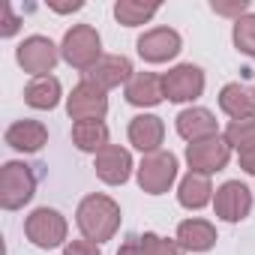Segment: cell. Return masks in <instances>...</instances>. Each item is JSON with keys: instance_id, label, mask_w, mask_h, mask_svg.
I'll list each match as a JSON object with an SVG mask.
<instances>
[{"instance_id": "7a4b0ae2", "label": "cell", "mask_w": 255, "mask_h": 255, "mask_svg": "<svg viewBox=\"0 0 255 255\" xmlns=\"http://www.w3.org/2000/svg\"><path fill=\"white\" fill-rule=\"evenodd\" d=\"M60 57H63L69 66L81 69V72L93 69V66L102 60V39H99L96 27H90V24H75V27H69L66 36H63V42H60Z\"/></svg>"}, {"instance_id": "277c9868", "label": "cell", "mask_w": 255, "mask_h": 255, "mask_svg": "<svg viewBox=\"0 0 255 255\" xmlns=\"http://www.w3.org/2000/svg\"><path fill=\"white\" fill-rule=\"evenodd\" d=\"M66 231H69V225H66L63 213L54 207H36L24 219V234L39 249H54V246L66 243Z\"/></svg>"}, {"instance_id": "7c38bea8", "label": "cell", "mask_w": 255, "mask_h": 255, "mask_svg": "<svg viewBox=\"0 0 255 255\" xmlns=\"http://www.w3.org/2000/svg\"><path fill=\"white\" fill-rule=\"evenodd\" d=\"M93 168H96V177H99L102 183H108V186H120V183L129 180V174H132V153L126 150V147L108 144L105 150L96 153Z\"/></svg>"}, {"instance_id": "2e32d148", "label": "cell", "mask_w": 255, "mask_h": 255, "mask_svg": "<svg viewBox=\"0 0 255 255\" xmlns=\"http://www.w3.org/2000/svg\"><path fill=\"white\" fill-rule=\"evenodd\" d=\"M177 135L186 138L189 144H192V141L213 138V135H219L216 117H213L207 108H183V111L177 114Z\"/></svg>"}, {"instance_id": "8fae6325", "label": "cell", "mask_w": 255, "mask_h": 255, "mask_svg": "<svg viewBox=\"0 0 255 255\" xmlns=\"http://www.w3.org/2000/svg\"><path fill=\"white\" fill-rule=\"evenodd\" d=\"M213 210H216V216L225 219V222H240V219H246L249 210H252V192H249L240 180H228V183H222V186L216 189V195H213Z\"/></svg>"}, {"instance_id": "9a60e30c", "label": "cell", "mask_w": 255, "mask_h": 255, "mask_svg": "<svg viewBox=\"0 0 255 255\" xmlns=\"http://www.w3.org/2000/svg\"><path fill=\"white\" fill-rule=\"evenodd\" d=\"M165 99V87H162V75L156 72H135L126 84V102L135 108H153Z\"/></svg>"}, {"instance_id": "f1b7e54d", "label": "cell", "mask_w": 255, "mask_h": 255, "mask_svg": "<svg viewBox=\"0 0 255 255\" xmlns=\"http://www.w3.org/2000/svg\"><path fill=\"white\" fill-rule=\"evenodd\" d=\"M18 27H21V18L12 12V6H9V3H3V24H0V36L9 39V36H15V33H18Z\"/></svg>"}, {"instance_id": "484cf974", "label": "cell", "mask_w": 255, "mask_h": 255, "mask_svg": "<svg viewBox=\"0 0 255 255\" xmlns=\"http://www.w3.org/2000/svg\"><path fill=\"white\" fill-rule=\"evenodd\" d=\"M141 246H144V255H186V249H183L177 240L159 237V234H153V231L141 234Z\"/></svg>"}, {"instance_id": "ba28073f", "label": "cell", "mask_w": 255, "mask_h": 255, "mask_svg": "<svg viewBox=\"0 0 255 255\" xmlns=\"http://www.w3.org/2000/svg\"><path fill=\"white\" fill-rule=\"evenodd\" d=\"M231 159V147L222 135H213V138H204V141H192L186 144V162H189V171H198V174H216L228 165Z\"/></svg>"}, {"instance_id": "83f0119b", "label": "cell", "mask_w": 255, "mask_h": 255, "mask_svg": "<svg viewBox=\"0 0 255 255\" xmlns=\"http://www.w3.org/2000/svg\"><path fill=\"white\" fill-rule=\"evenodd\" d=\"M63 255H102V252H99V243L93 240H69L63 246Z\"/></svg>"}, {"instance_id": "4fadbf2b", "label": "cell", "mask_w": 255, "mask_h": 255, "mask_svg": "<svg viewBox=\"0 0 255 255\" xmlns=\"http://www.w3.org/2000/svg\"><path fill=\"white\" fill-rule=\"evenodd\" d=\"M132 75H135V72H132L129 57H123V54H105L93 69L84 72V81H93L96 87H102V90L108 93V90H114V87H120V84H129Z\"/></svg>"}, {"instance_id": "d4e9b609", "label": "cell", "mask_w": 255, "mask_h": 255, "mask_svg": "<svg viewBox=\"0 0 255 255\" xmlns=\"http://www.w3.org/2000/svg\"><path fill=\"white\" fill-rule=\"evenodd\" d=\"M234 45L246 57H255V12H246L243 18L234 21Z\"/></svg>"}, {"instance_id": "5b68a950", "label": "cell", "mask_w": 255, "mask_h": 255, "mask_svg": "<svg viewBox=\"0 0 255 255\" xmlns=\"http://www.w3.org/2000/svg\"><path fill=\"white\" fill-rule=\"evenodd\" d=\"M177 180V156L171 150H156L147 153L138 165V186L147 195H162L171 189V183Z\"/></svg>"}, {"instance_id": "4316f807", "label": "cell", "mask_w": 255, "mask_h": 255, "mask_svg": "<svg viewBox=\"0 0 255 255\" xmlns=\"http://www.w3.org/2000/svg\"><path fill=\"white\" fill-rule=\"evenodd\" d=\"M210 9L216 12V15H228V18H243L246 15V9H249V0H234V3H219V0H213L210 3Z\"/></svg>"}, {"instance_id": "52a82bcc", "label": "cell", "mask_w": 255, "mask_h": 255, "mask_svg": "<svg viewBox=\"0 0 255 255\" xmlns=\"http://www.w3.org/2000/svg\"><path fill=\"white\" fill-rule=\"evenodd\" d=\"M60 57V48L48 39V36H27L18 48H15V60L24 72H30L33 78L39 75H51L54 63Z\"/></svg>"}, {"instance_id": "d6986e66", "label": "cell", "mask_w": 255, "mask_h": 255, "mask_svg": "<svg viewBox=\"0 0 255 255\" xmlns=\"http://www.w3.org/2000/svg\"><path fill=\"white\" fill-rule=\"evenodd\" d=\"M177 201L186 207V210H201L213 201V186H210V177L207 174H198V171H189L180 186H177Z\"/></svg>"}, {"instance_id": "44dd1931", "label": "cell", "mask_w": 255, "mask_h": 255, "mask_svg": "<svg viewBox=\"0 0 255 255\" xmlns=\"http://www.w3.org/2000/svg\"><path fill=\"white\" fill-rule=\"evenodd\" d=\"M219 108L231 117V120H246V117H255V93H249L246 87L240 84H225L219 90Z\"/></svg>"}, {"instance_id": "8992f818", "label": "cell", "mask_w": 255, "mask_h": 255, "mask_svg": "<svg viewBox=\"0 0 255 255\" xmlns=\"http://www.w3.org/2000/svg\"><path fill=\"white\" fill-rule=\"evenodd\" d=\"M66 114L81 123V120H102L108 114V96L102 87H96L93 81H78L72 87V93L66 96Z\"/></svg>"}, {"instance_id": "ffe728a7", "label": "cell", "mask_w": 255, "mask_h": 255, "mask_svg": "<svg viewBox=\"0 0 255 255\" xmlns=\"http://www.w3.org/2000/svg\"><path fill=\"white\" fill-rule=\"evenodd\" d=\"M60 93L63 90H60V81L54 75H39L24 87V102L36 111H51V108H57Z\"/></svg>"}, {"instance_id": "7402d4cb", "label": "cell", "mask_w": 255, "mask_h": 255, "mask_svg": "<svg viewBox=\"0 0 255 255\" xmlns=\"http://www.w3.org/2000/svg\"><path fill=\"white\" fill-rule=\"evenodd\" d=\"M72 144L81 153H99L108 147V126L102 120H81L72 126Z\"/></svg>"}, {"instance_id": "1f68e13d", "label": "cell", "mask_w": 255, "mask_h": 255, "mask_svg": "<svg viewBox=\"0 0 255 255\" xmlns=\"http://www.w3.org/2000/svg\"><path fill=\"white\" fill-rule=\"evenodd\" d=\"M48 6H51L54 12H78L84 3H81V0H72V3H54V0H48Z\"/></svg>"}, {"instance_id": "4dcf8cb0", "label": "cell", "mask_w": 255, "mask_h": 255, "mask_svg": "<svg viewBox=\"0 0 255 255\" xmlns=\"http://www.w3.org/2000/svg\"><path fill=\"white\" fill-rule=\"evenodd\" d=\"M117 255H144V246H141V237H129L123 246H120V252Z\"/></svg>"}, {"instance_id": "6da1fadb", "label": "cell", "mask_w": 255, "mask_h": 255, "mask_svg": "<svg viewBox=\"0 0 255 255\" xmlns=\"http://www.w3.org/2000/svg\"><path fill=\"white\" fill-rule=\"evenodd\" d=\"M75 222H78L84 240L105 243V240H111V237L117 234V228H120V207H117L114 198L93 192V195L81 198V204H78V210H75Z\"/></svg>"}, {"instance_id": "f546056e", "label": "cell", "mask_w": 255, "mask_h": 255, "mask_svg": "<svg viewBox=\"0 0 255 255\" xmlns=\"http://www.w3.org/2000/svg\"><path fill=\"white\" fill-rule=\"evenodd\" d=\"M237 159H240V168H243L246 174H255V147L240 150V153H237Z\"/></svg>"}, {"instance_id": "e0dca14e", "label": "cell", "mask_w": 255, "mask_h": 255, "mask_svg": "<svg viewBox=\"0 0 255 255\" xmlns=\"http://www.w3.org/2000/svg\"><path fill=\"white\" fill-rule=\"evenodd\" d=\"M6 144L18 153H36L45 147L48 141V129H45V123L39 120H15L9 129H6Z\"/></svg>"}, {"instance_id": "cb8c5ba5", "label": "cell", "mask_w": 255, "mask_h": 255, "mask_svg": "<svg viewBox=\"0 0 255 255\" xmlns=\"http://www.w3.org/2000/svg\"><path fill=\"white\" fill-rule=\"evenodd\" d=\"M222 138H225V141H228V147H231V150H237V153H240V150L255 147V117H246V120H231Z\"/></svg>"}, {"instance_id": "30bf717a", "label": "cell", "mask_w": 255, "mask_h": 255, "mask_svg": "<svg viewBox=\"0 0 255 255\" xmlns=\"http://www.w3.org/2000/svg\"><path fill=\"white\" fill-rule=\"evenodd\" d=\"M135 48H138L141 60H147V63H168V60H174V57L180 54L183 39H180V33L171 30V27H153V30H147V33L138 39Z\"/></svg>"}, {"instance_id": "5bb4252c", "label": "cell", "mask_w": 255, "mask_h": 255, "mask_svg": "<svg viewBox=\"0 0 255 255\" xmlns=\"http://www.w3.org/2000/svg\"><path fill=\"white\" fill-rule=\"evenodd\" d=\"M162 138H165L162 117H156V114H138V117H132V123H129V144L135 150H141L144 156L156 153V150H162L159 147Z\"/></svg>"}, {"instance_id": "9c48e42d", "label": "cell", "mask_w": 255, "mask_h": 255, "mask_svg": "<svg viewBox=\"0 0 255 255\" xmlns=\"http://www.w3.org/2000/svg\"><path fill=\"white\" fill-rule=\"evenodd\" d=\"M162 87L168 102H192L204 93V72L192 63H180L162 75Z\"/></svg>"}, {"instance_id": "ac0fdd59", "label": "cell", "mask_w": 255, "mask_h": 255, "mask_svg": "<svg viewBox=\"0 0 255 255\" xmlns=\"http://www.w3.org/2000/svg\"><path fill=\"white\" fill-rule=\"evenodd\" d=\"M186 252H207L216 246V228L207 219H183L177 225V237H174Z\"/></svg>"}, {"instance_id": "603a6c76", "label": "cell", "mask_w": 255, "mask_h": 255, "mask_svg": "<svg viewBox=\"0 0 255 255\" xmlns=\"http://www.w3.org/2000/svg\"><path fill=\"white\" fill-rule=\"evenodd\" d=\"M156 12H159V3H141V0H117V3H114V18L123 27L147 24Z\"/></svg>"}, {"instance_id": "3957f363", "label": "cell", "mask_w": 255, "mask_h": 255, "mask_svg": "<svg viewBox=\"0 0 255 255\" xmlns=\"http://www.w3.org/2000/svg\"><path fill=\"white\" fill-rule=\"evenodd\" d=\"M36 192V174L27 162H6L0 171V204L3 210H18L24 207Z\"/></svg>"}]
</instances>
